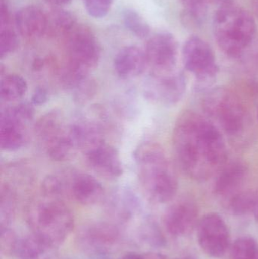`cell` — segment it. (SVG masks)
Returning <instances> with one entry per match:
<instances>
[{
	"mask_svg": "<svg viewBox=\"0 0 258 259\" xmlns=\"http://www.w3.org/2000/svg\"><path fill=\"white\" fill-rule=\"evenodd\" d=\"M18 45V36L10 27L0 29V56L2 59L13 53Z\"/></svg>",
	"mask_w": 258,
	"mask_h": 259,
	"instance_id": "1f68e13d",
	"label": "cell"
},
{
	"mask_svg": "<svg viewBox=\"0 0 258 259\" xmlns=\"http://www.w3.org/2000/svg\"><path fill=\"white\" fill-rule=\"evenodd\" d=\"M246 174V167L242 163L233 162L224 165L215 181V193L221 197L230 198L239 191Z\"/></svg>",
	"mask_w": 258,
	"mask_h": 259,
	"instance_id": "d6986e66",
	"label": "cell"
},
{
	"mask_svg": "<svg viewBox=\"0 0 258 259\" xmlns=\"http://www.w3.org/2000/svg\"><path fill=\"white\" fill-rule=\"evenodd\" d=\"M48 3L53 5V6H65V5L69 4L71 0H46Z\"/></svg>",
	"mask_w": 258,
	"mask_h": 259,
	"instance_id": "8d00e7d4",
	"label": "cell"
},
{
	"mask_svg": "<svg viewBox=\"0 0 258 259\" xmlns=\"http://www.w3.org/2000/svg\"><path fill=\"white\" fill-rule=\"evenodd\" d=\"M76 26L74 15L64 9H55L47 15L46 33L49 36H66Z\"/></svg>",
	"mask_w": 258,
	"mask_h": 259,
	"instance_id": "603a6c76",
	"label": "cell"
},
{
	"mask_svg": "<svg viewBox=\"0 0 258 259\" xmlns=\"http://www.w3.org/2000/svg\"><path fill=\"white\" fill-rule=\"evenodd\" d=\"M71 91L74 101L79 104H84L95 97L97 92V84L93 79L88 77L73 87Z\"/></svg>",
	"mask_w": 258,
	"mask_h": 259,
	"instance_id": "4dcf8cb0",
	"label": "cell"
},
{
	"mask_svg": "<svg viewBox=\"0 0 258 259\" xmlns=\"http://www.w3.org/2000/svg\"><path fill=\"white\" fill-rule=\"evenodd\" d=\"M120 240L119 228L108 222H96L83 227L77 236L79 247L86 253L95 255L112 252Z\"/></svg>",
	"mask_w": 258,
	"mask_h": 259,
	"instance_id": "30bf717a",
	"label": "cell"
},
{
	"mask_svg": "<svg viewBox=\"0 0 258 259\" xmlns=\"http://www.w3.org/2000/svg\"><path fill=\"white\" fill-rule=\"evenodd\" d=\"M257 258V244L253 237L245 236L234 242L231 249V259Z\"/></svg>",
	"mask_w": 258,
	"mask_h": 259,
	"instance_id": "f1b7e54d",
	"label": "cell"
},
{
	"mask_svg": "<svg viewBox=\"0 0 258 259\" xmlns=\"http://www.w3.org/2000/svg\"><path fill=\"white\" fill-rule=\"evenodd\" d=\"M181 259H194L193 258H192V257H186V258H183Z\"/></svg>",
	"mask_w": 258,
	"mask_h": 259,
	"instance_id": "60d3db41",
	"label": "cell"
},
{
	"mask_svg": "<svg viewBox=\"0 0 258 259\" xmlns=\"http://www.w3.org/2000/svg\"><path fill=\"white\" fill-rule=\"evenodd\" d=\"M253 213H254L255 220L258 222V195L256 196L255 205H254V211H253Z\"/></svg>",
	"mask_w": 258,
	"mask_h": 259,
	"instance_id": "ab89813d",
	"label": "cell"
},
{
	"mask_svg": "<svg viewBox=\"0 0 258 259\" xmlns=\"http://www.w3.org/2000/svg\"><path fill=\"white\" fill-rule=\"evenodd\" d=\"M27 122L8 109L1 112L0 116V146L8 152L22 148L28 140Z\"/></svg>",
	"mask_w": 258,
	"mask_h": 259,
	"instance_id": "4fadbf2b",
	"label": "cell"
},
{
	"mask_svg": "<svg viewBox=\"0 0 258 259\" xmlns=\"http://www.w3.org/2000/svg\"><path fill=\"white\" fill-rule=\"evenodd\" d=\"M48 100V93L43 87H39L35 89L32 95V104L35 106H42Z\"/></svg>",
	"mask_w": 258,
	"mask_h": 259,
	"instance_id": "e575fe53",
	"label": "cell"
},
{
	"mask_svg": "<svg viewBox=\"0 0 258 259\" xmlns=\"http://www.w3.org/2000/svg\"><path fill=\"white\" fill-rule=\"evenodd\" d=\"M256 195L249 191H239L228 198L227 207L232 214L244 216L253 212Z\"/></svg>",
	"mask_w": 258,
	"mask_h": 259,
	"instance_id": "4316f807",
	"label": "cell"
},
{
	"mask_svg": "<svg viewBox=\"0 0 258 259\" xmlns=\"http://www.w3.org/2000/svg\"><path fill=\"white\" fill-rule=\"evenodd\" d=\"M67 59L63 68L76 76L89 77L101 59V47L92 30L76 26L66 36Z\"/></svg>",
	"mask_w": 258,
	"mask_h": 259,
	"instance_id": "5b68a950",
	"label": "cell"
},
{
	"mask_svg": "<svg viewBox=\"0 0 258 259\" xmlns=\"http://www.w3.org/2000/svg\"><path fill=\"white\" fill-rule=\"evenodd\" d=\"M139 182L150 200L167 203L178 190L177 175L159 145L141 143L133 153Z\"/></svg>",
	"mask_w": 258,
	"mask_h": 259,
	"instance_id": "7a4b0ae2",
	"label": "cell"
},
{
	"mask_svg": "<svg viewBox=\"0 0 258 259\" xmlns=\"http://www.w3.org/2000/svg\"><path fill=\"white\" fill-rule=\"evenodd\" d=\"M85 8L91 16L104 18L110 10L112 0H83Z\"/></svg>",
	"mask_w": 258,
	"mask_h": 259,
	"instance_id": "836d02e7",
	"label": "cell"
},
{
	"mask_svg": "<svg viewBox=\"0 0 258 259\" xmlns=\"http://www.w3.org/2000/svg\"><path fill=\"white\" fill-rule=\"evenodd\" d=\"M114 67L121 78H136L148 67L145 50L136 46H128L121 49L115 56Z\"/></svg>",
	"mask_w": 258,
	"mask_h": 259,
	"instance_id": "e0dca14e",
	"label": "cell"
},
{
	"mask_svg": "<svg viewBox=\"0 0 258 259\" xmlns=\"http://www.w3.org/2000/svg\"><path fill=\"white\" fill-rule=\"evenodd\" d=\"M208 0H181L183 11L182 19L186 26L198 27L202 24L207 12Z\"/></svg>",
	"mask_w": 258,
	"mask_h": 259,
	"instance_id": "484cf974",
	"label": "cell"
},
{
	"mask_svg": "<svg viewBox=\"0 0 258 259\" xmlns=\"http://www.w3.org/2000/svg\"><path fill=\"white\" fill-rule=\"evenodd\" d=\"M26 215L32 234L55 249L74 228V216L63 199L45 193L28 204Z\"/></svg>",
	"mask_w": 258,
	"mask_h": 259,
	"instance_id": "3957f363",
	"label": "cell"
},
{
	"mask_svg": "<svg viewBox=\"0 0 258 259\" xmlns=\"http://www.w3.org/2000/svg\"><path fill=\"white\" fill-rule=\"evenodd\" d=\"M258 259V258H257Z\"/></svg>",
	"mask_w": 258,
	"mask_h": 259,
	"instance_id": "ee69618b",
	"label": "cell"
},
{
	"mask_svg": "<svg viewBox=\"0 0 258 259\" xmlns=\"http://www.w3.org/2000/svg\"><path fill=\"white\" fill-rule=\"evenodd\" d=\"M69 193L83 205H93L102 200L104 187L101 182L89 174L71 173Z\"/></svg>",
	"mask_w": 258,
	"mask_h": 259,
	"instance_id": "2e32d148",
	"label": "cell"
},
{
	"mask_svg": "<svg viewBox=\"0 0 258 259\" xmlns=\"http://www.w3.org/2000/svg\"><path fill=\"white\" fill-rule=\"evenodd\" d=\"M198 208L189 200L180 201L167 211L165 225L167 231L174 237L189 235L198 225Z\"/></svg>",
	"mask_w": 258,
	"mask_h": 259,
	"instance_id": "7c38bea8",
	"label": "cell"
},
{
	"mask_svg": "<svg viewBox=\"0 0 258 259\" xmlns=\"http://www.w3.org/2000/svg\"><path fill=\"white\" fill-rule=\"evenodd\" d=\"M183 65L196 77L199 88L213 83L218 73L215 55L210 46L198 36H192L183 46Z\"/></svg>",
	"mask_w": 258,
	"mask_h": 259,
	"instance_id": "52a82bcc",
	"label": "cell"
},
{
	"mask_svg": "<svg viewBox=\"0 0 258 259\" xmlns=\"http://www.w3.org/2000/svg\"><path fill=\"white\" fill-rule=\"evenodd\" d=\"M15 24L21 36L36 39L46 33L47 15L37 6H25L17 12Z\"/></svg>",
	"mask_w": 258,
	"mask_h": 259,
	"instance_id": "ac0fdd59",
	"label": "cell"
},
{
	"mask_svg": "<svg viewBox=\"0 0 258 259\" xmlns=\"http://www.w3.org/2000/svg\"><path fill=\"white\" fill-rule=\"evenodd\" d=\"M25 79L18 74H9L2 77L0 83V97L5 102L21 100L27 92Z\"/></svg>",
	"mask_w": 258,
	"mask_h": 259,
	"instance_id": "cb8c5ba5",
	"label": "cell"
},
{
	"mask_svg": "<svg viewBox=\"0 0 258 259\" xmlns=\"http://www.w3.org/2000/svg\"><path fill=\"white\" fill-rule=\"evenodd\" d=\"M126 27L137 37L143 39L150 33V27L142 16L133 9H126L123 14Z\"/></svg>",
	"mask_w": 258,
	"mask_h": 259,
	"instance_id": "f546056e",
	"label": "cell"
},
{
	"mask_svg": "<svg viewBox=\"0 0 258 259\" xmlns=\"http://www.w3.org/2000/svg\"><path fill=\"white\" fill-rule=\"evenodd\" d=\"M198 244L209 256L221 258L230 246L228 227L222 217L210 213L198 221L197 225Z\"/></svg>",
	"mask_w": 258,
	"mask_h": 259,
	"instance_id": "9c48e42d",
	"label": "cell"
},
{
	"mask_svg": "<svg viewBox=\"0 0 258 259\" xmlns=\"http://www.w3.org/2000/svg\"><path fill=\"white\" fill-rule=\"evenodd\" d=\"M106 205L109 214L124 223L134 219L142 209L140 199L134 191L127 187H120L112 192Z\"/></svg>",
	"mask_w": 258,
	"mask_h": 259,
	"instance_id": "9a60e30c",
	"label": "cell"
},
{
	"mask_svg": "<svg viewBox=\"0 0 258 259\" xmlns=\"http://www.w3.org/2000/svg\"><path fill=\"white\" fill-rule=\"evenodd\" d=\"M92 170L107 178H118L124 172L119 152L114 146L104 143L84 154Z\"/></svg>",
	"mask_w": 258,
	"mask_h": 259,
	"instance_id": "5bb4252c",
	"label": "cell"
},
{
	"mask_svg": "<svg viewBox=\"0 0 258 259\" xmlns=\"http://www.w3.org/2000/svg\"><path fill=\"white\" fill-rule=\"evenodd\" d=\"M139 235L143 243L151 247L161 248L165 246L166 240L162 231L152 219H146L141 224Z\"/></svg>",
	"mask_w": 258,
	"mask_h": 259,
	"instance_id": "83f0119b",
	"label": "cell"
},
{
	"mask_svg": "<svg viewBox=\"0 0 258 259\" xmlns=\"http://www.w3.org/2000/svg\"><path fill=\"white\" fill-rule=\"evenodd\" d=\"M203 109L228 135L236 137L245 128V109L239 99L230 90L218 88L209 91L203 100Z\"/></svg>",
	"mask_w": 258,
	"mask_h": 259,
	"instance_id": "8992f818",
	"label": "cell"
},
{
	"mask_svg": "<svg viewBox=\"0 0 258 259\" xmlns=\"http://www.w3.org/2000/svg\"><path fill=\"white\" fill-rule=\"evenodd\" d=\"M213 30L221 50L228 56L238 57L254 39L255 21L248 11L230 3L217 11Z\"/></svg>",
	"mask_w": 258,
	"mask_h": 259,
	"instance_id": "277c9868",
	"label": "cell"
},
{
	"mask_svg": "<svg viewBox=\"0 0 258 259\" xmlns=\"http://www.w3.org/2000/svg\"><path fill=\"white\" fill-rule=\"evenodd\" d=\"M0 247L6 255H15L19 243L20 237L11 228L0 229Z\"/></svg>",
	"mask_w": 258,
	"mask_h": 259,
	"instance_id": "d6a6232c",
	"label": "cell"
},
{
	"mask_svg": "<svg viewBox=\"0 0 258 259\" xmlns=\"http://www.w3.org/2000/svg\"><path fill=\"white\" fill-rule=\"evenodd\" d=\"M47 155L56 161H65L74 158L79 150L71 124L44 146Z\"/></svg>",
	"mask_w": 258,
	"mask_h": 259,
	"instance_id": "ffe728a7",
	"label": "cell"
},
{
	"mask_svg": "<svg viewBox=\"0 0 258 259\" xmlns=\"http://www.w3.org/2000/svg\"><path fill=\"white\" fill-rule=\"evenodd\" d=\"M256 7H257V11H258V3H257V6H256Z\"/></svg>",
	"mask_w": 258,
	"mask_h": 259,
	"instance_id": "b9f144b4",
	"label": "cell"
},
{
	"mask_svg": "<svg viewBox=\"0 0 258 259\" xmlns=\"http://www.w3.org/2000/svg\"><path fill=\"white\" fill-rule=\"evenodd\" d=\"M257 117H258V110H257Z\"/></svg>",
	"mask_w": 258,
	"mask_h": 259,
	"instance_id": "7bdbcfd3",
	"label": "cell"
},
{
	"mask_svg": "<svg viewBox=\"0 0 258 259\" xmlns=\"http://www.w3.org/2000/svg\"><path fill=\"white\" fill-rule=\"evenodd\" d=\"M210 1L219 5L220 6H224V5L232 3V0H210Z\"/></svg>",
	"mask_w": 258,
	"mask_h": 259,
	"instance_id": "f35d334b",
	"label": "cell"
},
{
	"mask_svg": "<svg viewBox=\"0 0 258 259\" xmlns=\"http://www.w3.org/2000/svg\"><path fill=\"white\" fill-rule=\"evenodd\" d=\"M186 90V77L176 69L168 72H151L143 86L145 98L162 106H172L178 103Z\"/></svg>",
	"mask_w": 258,
	"mask_h": 259,
	"instance_id": "ba28073f",
	"label": "cell"
},
{
	"mask_svg": "<svg viewBox=\"0 0 258 259\" xmlns=\"http://www.w3.org/2000/svg\"><path fill=\"white\" fill-rule=\"evenodd\" d=\"M122 259H145V256L138 255L136 253H128L124 255Z\"/></svg>",
	"mask_w": 258,
	"mask_h": 259,
	"instance_id": "74e56055",
	"label": "cell"
},
{
	"mask_svg": "<svg viewBox=\"0 0 258 259\" xmlns=\"http://www.w3.org/2000/svg\"><path fill=\"white\" fill-rule=\"evenodd\" d=\"M55 248L31 235L20 238L15 256L18 259H53Z\"/></svg>",
	"mask_w": 258,
	"mask_h": 259,
	"instance_id": "44dd1931",
	"label": "cell"
},
{
	"mask_svg": "<svg viewBox=\"0 0 258 259\" xmlns=\"http://www.w3.org/2000/svg\"><path fill=\"white\" fill-rule=\"evenodd\" d=\"M66 123L59 112H48L38 120L35 124L34 132L36 138L45 146L48 142L59 135L66 128Z\"/></svg>",
	"mask_w": 258,
	"mask_h": 259,
	"instance_id": "7402d4cb",
	"label": "cell"
},
{
	"mask_svg": "<svg viewBox=\"0 0 258 259\" xmlns=\"http://www.w3.org/2000/svg\"><path fill=\"white\" fill-rule=\"evenodd\" d=\"M17 198L9 184H2L0 189V229L10 228L16 212Z\"/></svg>",
	"mask_w": 258,
	"mask_h": 259,
	"instance_id": "d4e9b609",
	"label": "cell"
},
{
	"mask_svg": "<svg viewBox=\"0 0 258 259\" xmlns=\"http://www.w3.org/2000/svg\"><path fill=\"white\" fill-rule=\"evenodd\" d=\"M173 143L180 167L192 179L206 181L225 165L227 152L222 135L198 114L185 112L179 118Z\"/></svg>",
	"mask_w": 258,
	"mask_h": 259,
	"instance_id": "6da1fadb",
	"label": "cell"
},
{
	"mask_svg": "<svg viewBox=\"0 0 258 259\" xmlns=\"http://www.w3.org/2000/svg\"><path fill=\"white\" fill-rule=\"evenodd\" d=\"M10 23V14L9 9L4 2L2 1L0 4V29L9 27Z\"/></svg>",
	"mask_w": 258,
	"mask_h": 259,
	"instance_id": "d590c367",
	"label": "cell"
},
{
	"mask_svg": "<svg viewBox=\"0 0 258 259\" xmlns=\"http://www.w3.org/2000/svg\"><path fill=\"white\" fill-rule=\"evenodd\" d=\"M151 72H168L176 69L178 45L173 35L161 33L150 38L145 49Z\"/></svg>",
	"mask_w": 258,
	"mask_h": 259,
	"instance_id": "8fae6325",
	"label": "cell"
}]
</instances>
